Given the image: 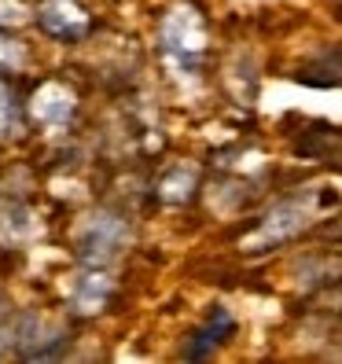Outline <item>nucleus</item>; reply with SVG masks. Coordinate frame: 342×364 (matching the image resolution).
Listing matches in <instances>:
<instances>
[{
	"instance_id": "1",
	"label": "nucleus",
	"mask_w": 342,
	"mask_h": 364,
	"mask_svg": "<svg viewBox=\"0 0 342 364\" xmlns=\"http://www.w3.org/2000/svg\"><path fill=\"white\" fill-rule=\"evenodd\" d=\"M328 203H338V196L331 188H309V191L284 196L280 203H272V210L265 213V218L254 221L247 250L250 254H265V250H276V247L298 240L306 228H313L316 213H324Z\"/></svg>"
},
{
	"instance_id": "2",
	"label": "nucleus",
	"mask_w": 342,
	"mask_h": 364,
	"mask_svg": "<svg viewBox=\"0 0 342 364\" xmlns=\"http://www.w3.org/2000/svg\"><path fill=\"white\" fill-rule=\"evenodd\" d=\"M133 240V225L125 213L111 210V206H100L89 210L78 225V262L85 265H111L114 258H122L125 247Z\"/></svg>"
},
{
	"instance_id": "3",
	"label": "nucleus",
	"mask_w": 342,
	"mask_h": 364,
	"mask_svg": "<svg viewBox=\"0 0 342 364\" xmlns=\"http://www.w3.org/2000/svg\"><path fill=\"white\" fill-rule=\"evenodd\" d=\"M162 52L173 59V67H199L206 48H210V33H206V18L191 8H173L162 18Z\"/></svg>"
},
{
	"instance_id": "4",
	"label": "nucleus",
	"mask_w": 342,
	"mask_h": 364,
	"mask_svg": "<svg viewBox=\"0 0 342 364\" xmlns=\"http://www.w3.org/2000/svg\"><path fill=\"white\" fill-rule=\"evenodd\" d=\"M26 118H33L45 129H67L78 118V96L67 81L59 77H41L30 85V96L23 100Z\"/></svg>"
},
{
	"instance_id": "5",
	"label": "nucleus",
	"mask_w": 342,
	"mask_h": 364,
	"mask_svg": "<svg viewBox=\"0 0 342 364\" xmlns=\"http://www.w3.org/2000/svg\"><path fill=\"white\" fill-rule=\"evenodd\" d=\"M37 26L48 41H59V45H78L92 33L96 18L92 11L81 4V0H45V4L37 8Z\"/></svg>"
},
{
	"instance_id": "6",
	"label": "nucleus",
	"mask_w": 342,
	"mask_h": 364,
	"mask_svg": "<svg viewBox=\"0 0 342 364\" xmlns=\"http://www.w3.org/2000/svg\"><path fill=\"white\" fill-rule=\"evenodd\" d=\"M118 291V280H111L107 272H100V265H89V272H81L70 291V309L81 316H96L111 306V298Z\"/></svg>"
},
{
	"instance_id": "7",
	"label": "nucleus",
	"mask_w": 342,
	"mask_h": 364,
	"mask_svg": "<svg viewBox=\"0 0 342 364\" xmlns=\"http://www.w3.org/2000/svg\"><path fill=\"white\" fill-rule=\"evenodd\" d=\"M159 191V203L166 206H184L196 199V191H199V169L196 166H184V162H173L166 169V177L155 184Z\"/></svg>"
},
{
	"instance_id": "8",
	"label": "nucleus",
	"mask_w": 342,
	"mask_h": 364,
	"mask_svg": "<svg viewBox=\"0 0 342 364\" xmlns=\"http://www.w3.org/2000/svg\"><path fill=\"white\" fill-rule=\"evenodd\" d=\"M23 125H26V107L15 96L11 77H0V140L11 136L15 129H23Z\"/></svg>"
},
{
	"instance_id": "9",
	"label": "nucleus",
	"mask_w": 342,
	"mask_h": 364,
	"mask_svg": "<svg viewBox=\"0 0 342 364\" xmlns=\"http://www.w3.org/2000/svg\"><path fill=\"white\" fill-rule=\"evenodd\" d=\"M26 63H30V45L11 37L8 30H0V77L26 74Z\"/></svg>"
},
{
	"instance_id": "10",
	"label": "nucleus",
	"mask_w": 342,
	"mask_h": 364,
	"mask_svg": "<svg viewBox=\"0 0 342 364\" xmlns=\"http://www.w3.org/2000/svg\"><path fill=\"white\" fill-rule=\"evenodd\" d=\"M213 346H225V342H232V335H236V316H232L225 306H213L210 313H206V320H203V328H199Z\"/></svg>"
},
{
	"instance_id": "11",
	"label": "nucleus",
	"mask_w": 342,
	"mask_h": 364,
	"mask_svg": "<svg viewBox=\"0 0 342 364\" xmlns=\"http://www.w3.org/2000/svg\"><path fill=\"white\" fill-rule=\"evenodd\" d=\"M328 235H338V240H342V225H331V228H328Z\"/></svg>"
}]
</instances>
